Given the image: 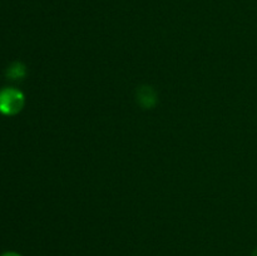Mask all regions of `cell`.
I'll return each instance as SVG.
<instances>
[{"mask_svg": "<svg viewBox=\"0 0 257 256\" xmlns=\"http://www.w3.org/2000/svg\"><path fill=\"white\" fill-rule=\"evenodd\" d=\"M251 256H257V248H256L255 251H253V252H252V255H251Z\"/></svg>", "mask_w": 257, "mask_h": 256, "instance_id": "obj_5", "label": "cell"}, {"mask_svg": "<svg viewBox=\"0 0 257 256\" xmlns=\"http://www.w3.org/2000/svg\"><path fill=\"white\" fill-rule=\"evenodd\" d=\"M137 102L145 109H152L157 104V93L150 85H143L137 90Z\"/></svg>", "mask_w": 257, "mask_h": 256, "instance_id": "obj_2", "label": "cell"}, {"mask_svg": "<svg viewBox=\"0 0 257 256\" xmlns=\"http://www.w3.org/2000/svg\"><path fill=\"white\" fill-rule=\"evenodd\" d=\"M25 95L14 87L3 88L0 90V113L4 115H15L23 110Z\"/></svg>", "mask_w": 257, "mask_h": 256, "instance_id": "obj_1", "label": "cell"}, {"mask_svg": "<svg viewBox=\"0 0 257 256\" xmlns=\"http://www.w3.org/2000/svg\"><path fill=\"white\" fill-rule=\"evenodd\" d=\"M0 256H22L19 252H15V251H7V252H3Z\"/></svg>", "mask_w": 257, "mask_h": 256, "instance_id": "obj_4", "label": "cell"}, {"mask_svg": "<svg viewBox=\"0 0 257 256\" xmlns=\"http://www.w3.org/2000/svg\"><path fill=\"white\" fill-rule=\"evenodd\" d=\"M27 75V68L23 63L14 62L8 67L7 77L12 80H20Z\"/></svg>", "mask_w": 257, "mask_h": 256, "instance_id": "obj_3", "label": "cell"}]
</instances>
